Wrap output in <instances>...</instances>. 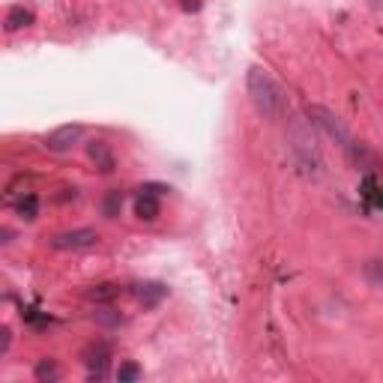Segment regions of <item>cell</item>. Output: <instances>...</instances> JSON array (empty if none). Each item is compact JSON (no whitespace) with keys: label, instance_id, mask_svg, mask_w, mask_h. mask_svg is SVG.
I'll return each mask as SVG.
<instances>
[{"label":"cell","instance_id":"3","mask_svg":"<svg viewBox=\"0 0 383 383\" xmlns=\"http://www.w3.org/2000/svg\"><path fill=\"white\" fill-rule=\"evenodd\" d=\"M306 117L311 120V126H318V129L330 138V141H335L342 150H350V144H353V138H350V132L345 129V123L338 120L333 111H326V108H320V105H308L306 108Z\"/></svg>","mask_w":383,"mask_h":383},{"label":"cell","instance_id":"19","mask_svg":"<svg viewBox=\"0 0 383 383\" xmlns=\"http://www.w3.org/2000/svg\"><path fill=\"white\" fill-rule=\"evenodd\" d=\"M180 4H183V9H186V12H198V9H201V0H180Z\"/></svg>","mask_w":383,"mask_h":383},{"label":"cell","instance_id":"13","mask_svg":"<svg viewBox=\"0 0 383 383\" xmlns=\"http://www.w3.org/2000/svg\"><path fill=\"white\" fill-rule=\"evenodd\" d=\"M120 212H123V192L120 189L105 192V198H102V216L105 219H117Z\"/></svg>","mask_w":383,"mask_h":383},{"label":"cell","instance_id":"16","mask_svg":"<svg viewBox=\"0 0 383 383\" xmlns=\"http://www.w3.org/2000/svg\"><path fill=\"white\" fill-rule=\"evenodd\" d=\"M365 279L372 281L374 288H383V261H368L365 264Z\"/></svg>","mask_w":383,"mask_h":383},{"label":"cell","instance_id":"10","mask_svg":"<svg viewBox=\"0 0 383 383\" xmlns=\"http://www.w3.org/2000/svg\"><path fill=\"white\" fill-rule=\"evenodd\" d=\"M135 216H138L141 222H153L156 216H159V195L141 189L138 201H135Z\"/></svg>","mask_w":383,"mask_h":383},{"label":"cell","instance_id":"8","mask_svg":"<svg viewBox=\"0 0 383 383\" xmlns=\"http://www.w3.org/2000/svg\"><path fill=\"white\" fill-rule=\"evenodd\" d=\"M132 293L144 308H156L168 296V288L162 285V281H141V285L132 288Z\"/></svg>","mask_w":383,"mask_h":383},{"label":"cell","instance_id":"2","mask_svg":"<svg viewBox=\"0 0 383 383\" xmlns=\"http://www.w3.org/2000/svg\"><path fill=\"white\" fill-rule=\"evenodd\" d=\"M288 141H291V153L296 156L306 171H320V150L315 144V135H311V120H303V117H293L291 126H288Z\"/></svg>","mask_w":383,"mask_h":383},{"label":"cell","instance_id":"17","mask_svg":"<svg viewBox=\"0 0 383 383\" xmlns=\"http://www.w3.org/2000/svg\"><path fill=\"white\" fill-rule=\"evenodd\" d=\"M93 318H96V323H102V326H120V320H123V318H120V311L108 308V306H105V308H99Z\"/></svg>","mask_w":383,"mask_h":383},{"label":"cell","instance_id":"5","mask_svg":"<svg viewBox=\"0 0 383 383\" xmlns=\"http://www.w3.org/2000/svg\"><path fill=\"white\" fill-rule=\"evenodd\" d=\"M81 362L90 368V380H102L108 372V362H111V345L108 342H90L87 347L81 350Z\"/></svg>","mask_w":383,"mask_h":383},{"label":"cell","instance_id":"6","mask_svg":"<svg viewBox=\"0 0 383 383\" xmlns=\"http://www.w3.org/2000/svg\"><path fill=\"white\" fill-rule=\"evenodd\" d=\"M81 138H84V126L81 123H66V126H58L54 132L45 135V147L51 153H66V150H72Z\"/></svg>","mask_w":383,"mask_h":383},{"label":"cell","instance_id":"20","mask_svg":"<svg viewBox=\"0 0 383 383\" xmlns=\"http://www.w3.org/2000/svg\"><path fill=\"white\" fill-rule=\"evenodd\" d=\"M380 204H383V198H380Z\"/></svg>","mask_w":383,"mask_h":383},{"label":"cell","instance_id":"9","mask_svg":"<svg viewBox=\"0 0 383 383\" xmlns=\"http://www.w3.org/2000/svg\"><path fill=\"white\" fill-rule=\"evenodd\" d=\"M36 21V16L27 6H9L6 18H4V27L6 33H16V31H24V27H31Z\"/></svg>","mask_w":383,"mask_h":383},{"label":"cell","instance_id":"18","mask_svg":"<svg viewBox=\"0 0 383 383\" xmlns=\"http://www.w3.org/2000/svg\"><path fill=\"white\" fill-rule=\"evenodd\" d=\"M9 345H12V333H9V326H4V330H0V357L9 353Z\"/></svg>","mask_w":383,"mask_h":383},{"label":"cell","instance_id":"12","mask_svg":"<svg viewBox=\"0 0 383 383\" xmlns=\"http://www.w3.org/2000/svg\"><path fill=\"white\" fill-rule=\"evenodd\" d=\"M84 296H87L90 303H96V306L99 303H114L120 296V285H114V281H102V285H93Z\"/></svg>","mask_w":383,"mask_h":383},{"label":"cell","instance_id":"7","mask_svg":"<svg viewBox=\"0 0 383 383\" xmlns=\"http://www.w3.org/2000/svg\"><path fill=\"white\" fill-rule=\"evenodd\" d=\"M87 156H90V162L102 174H111L117 168V156H114V150H111L108 141H102V138H93L90 141V144H87Z\"/></svg>","mask_w":383,"mask_h":383},{"label":"cell","instance_id":"4","mask_svg":"<svg viewBox=\"0 0 383 383\" xmlns=\"http://www.w3.org/2000/svg\"><path fill=\"white\" fill-rule=\"evenodd\" d=\"M48 246L54 252H84V249H96L99 246V231L93 228H72V231H60L48 239Z\"/></svg>","mask_w":383,"mask_h":383},{"label":"cell","instance_id":"14","mask_svg":"<svg viewBox=\"0 0 383 383\" xmlns=\"http://www.w3.org/2000/svg\"><path fill=\"white\" fill-rule=\"evenodd\" d=\"M33 377L39 383H54V380H60V368L54 360H39L36 368H33Z\"/></svg>","mask_w":383,"mask_h":383},{"label":"cell","instance_id":"1","mask_svg":"<svg viewBox=\"0 0 383 383\" xmlns=\"http://www.w3.org/2000/svg\"><path fill=\"white\" fill-rule=\"evenodd\" d=\"M246 90H249V99H252L254 111H258L261 117H266V120L285 117L288 93H285V87H281L273 75H269V69L252 66L249 75H246Z\"/></svg>","mask_w":383,"mask_h":383},{"label":"cell","instance_id":"11","mask_svg":"<svg viewBox=\"0 0 383 383\" xmlns=\"http://www.w3.org/2000/svg\"><path fill=\"white\" fill-rule=\"evenodd\" d=\"M12 210H16V216L21 222H33L39 216V198L33 192H27V195L18 198V201H12Z\"/></svg>","mask_w":383,"mask_h":383},{"label":"cell","instance_id":"15","mask_svg":"<svg viewBox=\"0 0 383 383\" xmlns=\"http://www.w3.org/2000/svg\"><path fill=\"white\" fill-rule=\"evenodd\" d=\"M141 365L138 362H123L120 368H117V380L120 383H135V380H141Z\"/></svg>","mask_w":383,"mask_h":383}]
</instances>
